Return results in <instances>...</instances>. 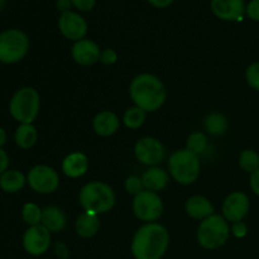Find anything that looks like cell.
<instances>
[{
    "label": "cell",
    "mask_w": 259,
    "mask_h": 259,
    "mask_svg": "<svg viewBox=\"0 0 259 259\" xmlns=\"http://www.w3.org/2000/svg\"><path fill=\"white\" fill-rule=\"evenodd\" d=\"M7 143V133L3 128H0V148H3V146Z\"/></svg>",
    "instance_id": "cell-38"
},
{
    "label": "cell",
    "mask_w": 259,
    "mask_h": 259,
    "mask_svg": "<svg viewBox=\"0 0 259 259\" xmlns=\"http://www.w3.org/2000/svg\"><path fill=\"white\" fill-rule=\"evenodd\" d=\"M249 199L243 192H233L223 204V217L230 223L243 222L249 211Z\"/></svg>",
    "instance_id": "cell-13"
},
{
    "label": "cell",
    "mask_w": 259,
    "mask_h": 259,
    "mask_svg": "<svg viewBox=\"0 0 259 259\" xmlns=\"http://www.w3.org/2000/svg\"><path fill=\"white\" fill-rule=\"evenodd\" d=\"M229 222L218 214H212L202 220L197 229V240L205 249H218L223 247L229 239Z\"/></svg>",
    "instance_id": "cell-5"
},
{
    "label": "cell",
    "mask_w": 259,
    "mask_h": 259,
    "mask_svg": "<svg viewBox=\"0 0 259 259\" xmlns=\"http://www.w3.org/2000/svg\"><path fill=\"white\" fill-rule=\"evenodd\" d=\"M185 209L189 217H191L192 219L201 220V222L214 214V206L211 202L206 197L200 196V195L190 197L185 204Z\"/></svg>",
    "instance_id": "cell-18"
},
{
    "label": "cell",
    "mask_w": 259,
    "mask_h": 259,
    "mask_svg": "<svg viewBox=\"0 0 259 259\" xmlns=\"http://www.w3.org/2000/svg\"><path fill=\"white\" fill-rule=\"evenodd\" d=\"M89 169V158L81 152L70 153L62 162V171L70 179L83 176Z\"/></svg>",
    "instance_id": "cell-16"
},
{
    "label": "cell",
    "mask_w": 259,
    "mask_h": 259,
    "mask_svg": "<svg viewBox=\"0 0 259 259\" xmlns=\"http://www.w3.org/2000/svg\"><path fill=\"white\" fill-rule=\"evenodd\" d=\"M146 118V111L143 109L138 108V106H133V108H129L125 111L123 116V123L129 129H138L143 125Z\"/></svg>",
    "instance_id": "cell-25"
},
{
    "label": "cell",
    "mask_w": 259,
    "mask_h": 259,
    "mask_svg": "<svg viewBox=\"0 0 259 259\" xmlns=\"http://www.w3.org/2000/svg\"><path fill=\"white\" fill-rule=\"evenodd\" d=\"M58 28L63 37L70 40H75V42L83 39L88 33V23H86L85 18L78 13L71 12V10L61 14L60 19H58Z\"/></svg>",
    "instance_id": "cell-12"
},
{
    "label": "cell",
    "mask_w": 259,
    "mask_h": 259,
    "mask_svg": "<svg viewBox=\"0 0 259 259\" xmlns=\"http://www.w3.org/2000/svg\"><path fill=\"white\" fill-rule=\"evenodd\" d=\"M168 169L175 181L181 185H191L199 179L201 163L197 154L189 149H179L169 157Z\"/></svg>",
    "instance_id": "cell-4"
},
{
    "label": "cell",
    "mask_w": 259,
    "mask_h": 259,
    "mask_svg": "<svg viewBox=\"0 0 259 259\" xmlns=\"http://www.w3.org/2000/svg\"><path fill=\"white\" fill-rule=\"evenodd\" d=\"M37 139L38 132L33 124H20L15 131V143L22 149L32 148Z\"/></svg>",
    "instance_id": "cell-23"
},
{
    "label": "cell",
    "mask_w": 259,
    "mask_h": 259,
    "mask_svg": "<svg viewBox=\"0 0 259 259\" xmlns=\"http://www.w3.org/2000/svg\"><path fill=\"white\" fill-rule=\"evenodd\" d=\"M147 2L151 5H153V7L159 8V9H164V8H168L175 0H147Z\"/></svg>",
    "instance_id": "cell-37"
},
{
    "label": "cell",
    "mask_w": 259,
    "mask_h": 259,
    "mask_svg": "<svg viewBox=\"0 0 259 259\" xmlns=\"http://www.w3.org/2000/svg\"><path fill=\"white\" fill-rule=\"evenodd\" d=\"M5 3H7V0H0V10L5 7Z\"/></svg>",
    "instance_id": "cell-39"
},
{
    "label": "cell",
    "mask_w": 259,
    "mask_h": 259,
    "mask_svg": "<svg viewBox=\"0 0 259 259\" xmlns=\"http://www.w3.org/2000/svg\"><path fill=\"white\" fill-rule=\"evenodd\" d=\"M27 182L38 194H52L60 186V177L52 167L38 164L28 172Z\"/></svg>",
    "instance_id": "cell-9"
},
{
    "label": "cell",
    "mask_w": 259,
    "mask_h": 259,
    "mask_svg": "<svg viewBox=\"0 0 259 259\" xmlns=\"http://www.w3.org/2000/svg\"><path fill=\"white\" fill-rule=\"evenodd\" d=\"M120 125V120L113 111H101L94 118L93 128L100 137H110L116 133Z\"/></svg>",
    "instance_id": "cell-17"
},
{
    "label": "cell",
    "mask_w": 259,
    "mask_h": 259,
    "mask_svg": "<svg viewBox=\"0 0 259 259\" xmlns=\"http://www.w3.org/2000/svg\"><path fill=\"white\" fill-rule=\"evenodd\" d=\"M129 94L136 106L144 111L153 113L166 101V89L163 82L152 73H141L132 80Z\"/></svg>",
    "instance_id": "cell-2"
},
{
    "label": "cell",
    "mask_w": 259,
    "mask_h": 259,
    "mask_svg": "<svg viewBox=\"0 0 259 259\" xmlns=\"http://www.w3.org/2000/svg\"><path fill=\"white\" fill-rule=\"evenodd\" d=\"M29 51V39L19 29H7L0 33V62L12 65L22 61Z\"/></svg>",
    "instance_id": "cell-7"
},
{
    "label": "cell",
    "mask_w": 259,
    "mask_h": 259,
    "mask_svg": "<svg viewBox=\"0 0 259 259\" xmlns=\"http://www.w3.org/2000/svg\"><path fill=\"white\" fill-rule=\"evenodd\" d=\"M125 190L132 195H138L139 192H142L144 190L143 182H142V179L137 176H131L126 179L125 181Z\"/></svg>",
    "instance_id": "cell-30"
},
{
    "label": "cell",
    "mask_w": 259,
    "mask_h": 259,
    "mask_svg": "<svg viewBox=\"0 0 259 259\" xmlns=\"http://www.w3.org/2000/svg\"><path fill=\"white\" fill-rule=\"evenodd\" d=\"M239 166L245 172L253 174L259 168V154L253 149H245L239 157Z\"/></svg>",
    "instance_id": "cell-26"
},
{
    "label": "cell",
    "mask_w": 259,
    "mask_h": 259,
    "mask_svg": "<svg viewBox=\"0 0 259 259\" xmlns=\"http://www.w3.org/2000/svg\"><path fill=\"white\" fill-rule=\"evenodd\" d=\"M250 189L257 196H259V168L250 174Z\"/></svg>",
    "instance_id": "cell-36"
},
{
    "label": "cell",
    "mask_w": 259,
    "mask_h": 259,
    "mask_svg": "<svg viewBox=\"0 0 259 259\" xmlns=\"http://www.w3.org/2000/svg\"><path fill=\"white\" fill-rule=\"evenodd\" d=\"M245 14L249 19L259 22V0H250L245 7Z\"/></svg>",
    "instance_id": "cell-31"
},
{
    "label": "cell",
    "mask_w": 259,
    "mask_h": 259,
    "mask_svg": "<svg viewBox=\"0 0 259 259\" xmlns=\"http://www.w3.org/2000/svg\"><path fill=\"white\" fill-rule=\"evenodd\" d=\"M8 167H9V156L4 149L0 148V176L8 171Z\"/></svg>",
    "instance_id": "cell-35"
},
{
    "label": "cell",
    "mask_w": 259,
    "mask_h": 259,
    "mask_svg": "<svg viewBox=\"0 0 259 259\" xmlns=\"http://www.w3.org/2000/svg\"><path fill=\"white\" fill-rule=\"evenodd\" d=\"M142 182H143V186L146 190L158 192L168 185L169 175L164 169L154 166L144 172L143 176H142Z\"/></svg>",
    "instance_id": "cell-19"
},
{
    "label": "cell",
    "mask_w": 259,
    "mask_h": 259,
    "mask_svg": "<svg viewBox=\"0 0 259 259\" xmlns=\"http://www.w3.org/2000/svg\"><path fill=\"white\" fill-rule=\"evenodd\" d=\"M134 215L139 220L146 223H153L161 218L163 212V202L157 192L143 190L134 196L132 204Z\"/></svg>",
    "instance_id": "cell-8"
},
{
    "label": "cell",
    "mask_w": 259,
    "mask_h": 259,
    "mask_svg": "<svg viewBox=\"0 0 259 259\" xmlns=\"http://www.w3.org/2000/svg\"><path fill=\"white\" fill-rule=\"evenodd\" d=\"M118 60V55L114 50L111 48H105V50L101 51L100 55V62H103L104 65H114Z\"/></svg>",
    "instance_id": "cell-32"
},
{
    "label": "cell",
    "mask_w": 259,
    "mask_h": 259,
    "mask_svg": "<svg viewBox=\"0 0 259 259\" xmlns=\"http://www.w3.org/2000/svg\"><path fill=\"white\" fill-rule=\"evenodd\" d=\"M245 78H247L250 88L259 91V62L252 63V65L247 68Z\"/></svg>",
    "instance_id": "cell-29"
},
{
    "label": "cell",
    "mask_w": 259,
    "mask_h": 259,
    "mask_svg": "<svg viewBox=\"0 0 259 259\" xmlns=\"http://www.w3.org/2000/svg\"><path fill=\"white\" fill-rule=\"evenodd\" d=\"M134 154L141 163L154 167L164 159L166 149L158 139L144 137L139 139L134 146Z\"/></svg>",
    "instance_id": "cell-10"
},
{
    "label": "cell",
    "mask_w": 259,
    "mask_h": 259,
    "mask_svg": "<svg viewBox=\"0 0 259 259\" xmlns=\"http://www.w3.org/2000/svg\"><path fill=\"white\" fill-rule=\"evenodd\" d=\"M169 243L168 230L158 223H147L139 228L132 240V253L136 259H161Z\"/></svg>",
    "instance_id": "cell-1"
},
{
    "label": "cell",
    "mask_w": 259,
    "mask_h": 259,
    "mask_svg": "<svg viewBox=\"0 0 259 259\" xmlns=\"http://www.w3.org/2000/svg\"><path fill=\"white\" fill-rule=\"evenodd\" d=\"M76 233L82 238H93L100 229V220L96 214L82 212L76 220Z\"/></svg>",
    "instance_id": "cell-21"
},
{
    "label": "cell",
    "mask_w": 259,
    "mask_h": 259,
    "mask_svg": "<svg viewBox=\"0 0 259 259\" xmlns=\"http://www.w3.org/2000/svg\"><path fill=\"white\" fill-rule=\"evenodd\" d=\"M70 2L80 12H90L96 4V0H70Z\"/></svg>",
    "instance_id": "cell-33"
},
{
    "label": "cell",
    "mask_w": 259,
    "mask_h": 259,
    "mask_svg": "<svg viewBox=\"0 0 259 259\" xmlns=\"http://www.w3.org/2000/svg\"><path fill=\"white\" fill-rule=\"evenodd\" d=\"M205 129L207 131V133L211 134V136H222L229 128V123H228V119L225 118L223 114L220 113H212L209 114L205 119Z\"/></svg>",
    "instance_id": "cell-24"
},
{
    "label": "cell",
    "mask_w": 259,
    "mask_h": 259,
    "mask_svg": "<svg viewBox=\"0 0 259 259\" xmlns=\"http://www.w3.org/2000/svg\"><path fill=\"white\" fill-rule=\"evenodd\" d=\"M101 51L99 46L91 39H81L75 42L71 50L73 61L81 66H90L100 60Z\"/></svg>",
    "instance_id": "cell-15"
},
{
    "label": "cell",
    "mask_w": 259,
    "mask_h": 259,
    "mask_svg": "<svg viewBox=\"0 0 259 259\" xmlns=\"http://www.w3.org/2000/svg\"><path fill=\"white\" fill-rule=\"evenodd\" d=\"M210 7L215 17L227 22L243 19L245 13L244 0H211Z\"/></svg>",
    "instance_id": "cell-14"
},
{
    "label": "cell",
    "mask_w": 259,
    "mask_h": 259,
    "mask_svg": "<svg viewBox=\"0 0 259 259\" xmlns=\"http://www.w3.org/2000/svg\"><path fill=\"white\" fill-rule=\"evenodd\" d=\"M43 227L47 228L51 233H58L65 229L67 224L66 215L60 207L47 206L42 210V223Z\"/></svg>",
    "instance_id": "cell-20"
},
{
    "label": "cell",
    "mask_w": 259,
    "mask_h": 259,
    "mask_svg": "<svg viewBox=\"0 0 259 259\" xmlns=\"http://www.w3.org/2000/svg\"><path fill=\"white\" fill-rule=\"evenodd\" d=\"M22 217L24 223H27L29 227H34V225H39L42 223V210L39 206L33 202H28L23 206Z\"/></svg>",
    "instance_id": "cell-27"
},
{
    "label": "cell",
    "mask_w": 259,
    "mask_h": 259,
    "mask_svg": "<svg viewBox=\"0 0 259 259\" xmlns=\"http://www.w3.org/2000/svg\"><path fill=\"white\" fill-rule=\"evenodd\" d=\"M51 232L42 224L29 227L23 235V247L30 255H42L50 249Z\"/></svg>",
    "instance_id": "cell-11"
},
{
    "label": "cell",
    "mask_w": 259,
    "mask_h": 259,
    "mask_svg": "<svg viewBox=\"0 0 259 259\" xmlns=\"http://www.w3.org/2000/svg\"><path fill=\"white\" fill-rule=\"evenodd\" d=\"M27 177L18 169H8L0 176V189L8 194H15L24 187Z\"/></svg>",
    "instance_id": "cell-22"
},
{
    "label": "cell",
    "mask_w": 259,
    "mask_h": 259,
    "mask_svg": "<svg viewBox=\"0 0 259 259\" xmlns=\"http://www.w3.org/2000/svg\"><path fill=\"white\" fill-rule=\"evenodd\" d=\"M206 147H207V138L204 133H201V132H195V133L190 134L186 143V149H189V151H191L192 153L200 156L201 153H204Z\"/></svg>",
    "instance_id": "cell-28"
},
{
    "label": "cell",
    "mask_w": 259,
    "mask_h": 259,
    "mask_svg": "<svg viewBox=\"0 0 259 259\" xmlns=\"http://www.w3.org/2000/svg\"><path fill=\"white\" fill-rule=\"evenodd\" d=\"M248 228L245 225L244 222H238V223H233L232 225V233L234 237L237 238H243L247 235Z\"/></svg>",
    "instance_id": "cell-34"
},
{
    "label": "cell",
    "mask_w": 259,
    "mask_h": 259,
    "mask_svg": "<svg viewBox=\"0 0 259 259\" xmlns=\"http://www.w3.org/2000/svg\"><path fill=\"white\" fill-rule=\"evenodd\" d=\"M78 200L85 211L100 215L113 209L115 205V194L105 182L94 181L81 189Z\"/></svg>",
    "instance_id": "cell-3"
},
{
    "label": "cell",
    "mask_w": 259,
    "mask_h": 259,
    "mask_svg": "<svg viewBox=\"0 0 259 259\" xmlns=\"http://www.w3.org/2000/svg\"><path fill=\"white\" fill-rule=\"evenodd\" d=\"M39 108V94L33 88L19 89L9 104L10 115L20 124H32L38 116Z\"/></svg>",
    "instance_id": "cell-6"
}]
</instances>
